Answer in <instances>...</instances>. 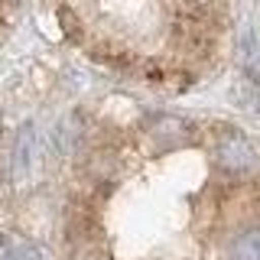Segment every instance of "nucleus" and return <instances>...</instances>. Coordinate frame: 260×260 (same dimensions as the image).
<instances>
[{"mask_svg":"<svg viewBox=\"0 0 260 260\" xmlns=\"http://www.w3.org/2000/svg\"><path fill=\"white\" fill-rule=\"evenodd\" d=\"M224 260H260V228H247L228 244Z\"/></svg>","mask_w":260,"mask_h":260,"instance_id":"7ed1b4c3","label":"nucleus"},{"mask_svg":"<svg viewBox=\"0 0 260 260\" xmlns=\"http://www.w3.org/2000/svg\"><path fill=\"white\" fill-rule=\"evenodd\" d=\"M150 134H153V140L162 143V146H182L192 137V127L179 117H159L156 124L150 127Z\"/></svg>","mask_w":260,"mask_h":260,"instance_id":"f03ea898","label":"nucleus"},{"mask_svg":"<svg viewBox=\"0 0 260 260\" xmlns=\"http://www.w3.org/2000/svg\"><path fill=\"white\" fill-rule=\"evenodd\" d=\"M215 159L228 173H250L257 162V153L241 130H224L215 140Z\"/></svg>","mask_w":260,"mask_h":260,"instance_id":"f257e3e1","label":"nucleus"},{"mask_svg":"<svg viewBox=\"0 0 260 260\" xmlns=\"http://www.w3.org/2000/svg\"><path fill=\"white\" fill-rule=\"evenodd\" d=\"M4 260H39V247L36 244H13L4 254Z\"/></svg>","mask_w":260,"mask_h":260,"instance_id":"39448f33","label":"nucleus"},{"mask_svg":"<svg viewBox=\"0 0 260 260\" xmlns=\"http://www.w3.org/2000/svg\"><path fill=\"white\" fill-rule=\"evenodd\" d=\"M29 146H32V127H23L16 137V153H13V169L16 176H23V169L29 166Z\"/></svg>","mask_w":260,"mask_h":260,"instance_id":"20e7f679","label":"nucleus"}]
</instances>
